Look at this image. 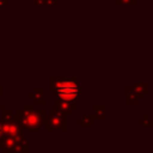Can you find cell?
Masks as SVG:
<instances>
[{
  "label": "cell",
  "instance_id": "1",
  "mask_svg": "<svg viewBox=\"0 0 153 153\" xmlns=\"http://www.w3.org/2000/svg\"><path fill=\"white\" fill-rule=\"evenodd\" d=\"M50 91L56 96L68 102L78 100V96L82 92V88L78 86V78H51Z\"/></svg>",
  "mask_w": 153,
  "mask_h": 153
},
{
  "label": "cell",
  "instance_id": "2",
  "mask_svg": "<svg viewBox=\"0 0 153 153\" xmlns=\"http://www.w3.org/2000/svg\"><path fill=\"white\" fill-rule=\"evenodd\" d=\"M44 116H45L44 109L35 110L33 105L25 104L23 109L18 110L17 116L14 117V120L19 123V126L23 129L36 131V130H38L43 126Z\"/></svg>",
  "mask_w": 153,
  "mask_h": 153
},
{
  "label": "cell",
  "instance_id": "3",
  "mask_svg": "<svg viewBox=\"0 0 153 153\" xmlns=\"http://www.w3.org/2000/svg\"><path fill=\"white\" fill-rule=\"evenodd\" d=\"M43 126L44 129L47 131L49 130H67V123H66V114H63L62 111H60L59 109H51L49 115L44 116V121H43Z\"/></svg>",
  "mask_w": 153,
  "mask_h": 153
},
{
  "label": "cell",
  "instance_id": "4",
  "mask_svg": "<svg viewBox=\"0 0 153 153\" xmlns=\"http://www.w3.org/2000/svg\"><path fill=\"white\" fill-rule=\"evenodd\" d=\"M2 130L5 136H10L13 139H20L23 136V128L19 126V123L14 118L11 121H4Z\"/></svg>",
  "mask_w": 153,
  "mask_h": 153
},
{
  "label": "cell",
  "instance_id": "5",
  "mask_svg": "<svg viewBox=\"0 0 153 153\" xmlns=\"http://www.w3.org/2000/svg\"><path fill=\"white\" fill-rule=\"evenodd\" d=\"M55 104H56V109H59L60 111L66 114V116L72 115L73 111L78 109V100L68 102V100H65V99H61V98H56Z\"/></svg>",
  "mask_w": 153,
  "mask_h": 153
},
{
  "label": "cell",
  "instance_id": "6",
  "mask_svg": "<svg viewBox=\"0 0 153 153\" xmlns=\"http://www.w3.org/2000/svg\"><path fill=\"white\" fill-rule=\"evenodd\" d=\"M130 87L133 88V92L136 94V97L139 99H141L143 97V94H146L148 91V82L147 81H139V82L133 84Z\"/></svg>",
  "mask_w": 153,
  "mask_h": 153
},
{
  "label": "cell",
  "instance_id": "7",
  "mask_svg": "<svg viewBox=\"0 0 153 153\" xmlns=\"http://www.w3.org/2000/svg\"><path fill=\"white\" fill-rule=\"evenodd\" d=\"M29 97L33 99L35 104H44V88L42 87H36L33 92L29 93Z\"/></svg>",
  "mask_w": 153,
  "mask_h": 153
},
{
  "label": "cell",
  "instance_id": "8",
  "mask_svg": "<svg viewBox=\"0 0 153 153\" xmlns=\"http://www.w3.org/2000/svg\"><path fill=\"white\" fill-rule=\"evenodd\" d=\"M93 116L96 121H104L105 120V106L103 104H94L93 105Z\"/></svg>",
  "mask_w": 153,
  "mask_h": 153
},
{
  "label": "cell",
  "instance_id": "9",
  "mask_svg": "<svg viewBox=\"0 0 153 153\" xmlns=\"http://www.w3.org/2000/svg\"><path fill=\"white\" fill-rule=\"evenodd\" d=\"M139 98L136 97V94L133 92V88L129 86L126 88V103L130 104V105H135L137 103Z\"/></svg>",
  "mask_w": 153,
  "mask_h": 153
},
{
  "label": "cell",
  "instance_id": "10",
  "mask_svg": "<svg viewBox=\"0 0 153 153\" xmlns=\"http://www.w3.org/2000/svg\"><path fill=\"white\" fill-rule=\"evenodd\" d=\"M94 122H96L94 116H93V115H90V116H85V117H82L81 120H79V121L76 122V124H78L79 127H81V126H93Z\"/></svg>",
  "mask_w": 153,
  "mask_h": 153
},
{
  "label": "cell",
  "instance_id": "11",
  "mask_svg": "<svg viewBox=\"0 0 153 153\" xmlns=\"http://www.w3.org/2000/svg\"><path fill=\"white\" fill-rule=\"evenodd\" d=\"M115 5L117 7H121V6H137V0H115Z\"/></svg>",
  "mask_w": 153,
  "mask_h": 153
},
{
  "label": "cell",
  "instance_id": "12",
  "mask_svg": "<svg viewBox=\"0 0 153 153\" xmlns=\"http://www.w3.org/2000/svg\"><path fill=\"white\" fill-rule=\"evenodd\" d=\"M136 124L137 126H153V121L149 120L147 115H143L141 120H137L136 121Z\"/></svg>",
  "mask_w": 153,
  "mask_h": 153
},
{
  "label": "cell",
  "instance_id": "13",
  "mask_svg": "<svg viewBox=\"0 0 153 153\" xmlns=\"http://www.w3.org/2000/svg\"><path fill=\"white\" fill-rule=\"evenodd\" d=\"M1 114H2V117H4V120H5V121H11V120H13V118H14L13 112H12L11 110H2V111H1Z\"/></svg>",
  "mask_w": 153,
  "mask_h": 153
},
{
  "label": "cell",
  "instance_id": "14",
  "mask_svg": "<svg viewBox=\"0 0 153 153\" xmlns=\"http://www.w3.org/2000/svg\"><path fill=\"white\" fill-rule=\"evenodd\" d=\"M56 0H47V6H55Z\"/></svg>",
  "mask_w": 153,
  "mask_h": 153
},
{
  "label": "cell",
  "instance_id": "15",
  "mask_svg": "<svg viewBox=\"0 0 153 153\" xmlns=\"http://www.w3.org/2000/svg\"><path fill=\"white\" fill-rule=\"evenodd\" d=\"M4 136V130H2V122L0 121V137Z\"/></svg>",
  "mask_w": 153,
  "mask_h": 153
},
{
  "label": "cell",
  "instance_id": "16",
  "mask_svg": "<svg viewBox=\"0 0 153 153\" xmlns=\"http://www.w3.org/2000/svg\"><path fill=\"white\" fill-rule=\"evenodd\" d=\"M6 5V0H0V6H5Z\"/></svg>",
  "mask_w": 153,
  "mask_h": 153
},
{
  "label": "cell",
  "instance_id": "17",
  "mask_svg": "<svg viewBox=\"0 0 153 153\" xmlns=\"http://www.w3.org/2000/svg\"><path fill=\"white\" fill-rule=\"evenodd\" d=\"M0 94H1V84H0Z\"/></svg>",
  "mask_w": 153,
  "mask_h": 153
},
{
  "label": "cell",
  "instance_id": "18",
  "mask_svg": "<svg viewBox=\"0 0 153 153\" xmlns=\"http://www.w3.org/2000/svg\"><path fill=\"white\" fill-rule=\"evenodd\" d=\"M149 1H151V2H153V0H149Z\"/></svg>",
  "mask_w": 153,
  "mask_h": 153
}]
</instances>
